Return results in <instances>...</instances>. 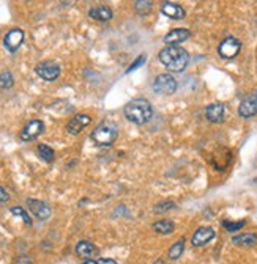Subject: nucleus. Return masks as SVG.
I'll list each match as a JSON object with an SVG mask.
<instances>
[{
    "label": "nucleus",
    "instance_id": "nucleus-6",
    "mask_svg": "<svg viewBox=\"0 0 257 264\" xmlns=\"http://www.w3.org/2000/svg\"><path fill=\"white\" fill-rule=\"evenodd\" d=\"M35 72H36V76L41 77L43 80L54 82L60 76V66L51 60H46V62H41L35 66Z\"/></svg>",
    "mask_w": 257,
    "mask_h": 264
},
{
    "label": "nucleus",
    "instance_id": "nucleus-26",
    "mask_svg": "<svg viewBox=\"0 0 257 264\" xmlns=\"http://www.w3.org/2000/svg\"><path fill=\"white\" fill-rule=\"evenodd\" d=\"M175 208V203L174 201H163V203H158L155 206V212H166V211H170Z\"/></svg>",
    "mask_w": 257,
    "mask_h": 264
},
{
    "label": "nucleus",
    "instance_id": "nucleus-8",
    "mask_svg": "<svg viewBox=\"0 0 257 264\" xmlns=\"http://www.w3.org/2000/svg\"><path fill=\"white\" fill-rule=\"evenodd\" d=\"M24 30H21V28H11V30L5 35L4 38V46L8 52H16L24 42Z\"/></svg>",
    "mask_w": 257,
    "mask_h": 264
},
{
    "label": "nucleus",
    "instance_id": "nucleus-21",
    "mask_svg": "<svg viewBox=\"0 0 257 264\" xmlns=\"http://www.w3.org/2000/svg\"><path fill=\"white\" fill-rule=\"evenodd\" d=\"M185 244H187V239H185V238H181L175 244H172V247L169 248V258L172 261H177L183 255V252H185Z\"/></svg>",
    "mask_w": 257,
    "mask_h": 264
},
{
    "label": "nucleus",
    "instance_id": "nucleus-3",
    "mask_svg": "<svg viewBox=\"0 0 257 264\" xmlns=\"http://www.w3.org/2000/svg\"><path fill=\"white\" fill-rule=\"evenodd\" d=\"M117 137H119V127L109 121L98 124L92 132V140L98 146H111L117 140Z\"/></svg>",
    "mask_w": 257,
    "mask_h": 264
},
{
    "label": "nucleus",
    "instance_id": "nucleus-10",
    "mask_svg": "<svg viewBox=\"0 0 257 264\" xmlns=\"http://www.w3.org/2000/svg\"><path fill=\"white\" fill-rule=\"evenodd\" d=\"M216 236V233L215 230H213L211 227H199L194 234H193V238H191V244L194 247H204L207 245L210 241H213Z\"/></svg>",
    "mask_w": 257,
    "mask_h": 264
},
{
    "label": "nucleus",
    "instance_id": "nucleus-16",
    "mask_svg": "<svg viewBox=\"0 0 257 264\" xmlns=\"http://www.w3.org/2000/svg\"><path fill=\"white\" fill-rule=\"evenodd\" d=\"M89 16L95 21H99V22H107L112 19L114 13L109 7L106 5H99V7H93L89 10Z\"/></svg>",
    "mask_w": 257,
    "mask_h": 264
},
{
    "label": "nucleus",
    "instance_id": "nucleus-27",
    "mask_svg": "<svg viewBox=\"0 0 257 264\" xmlns=\"http://www.w3.org/2000/svg\"><path fill=\"white\" fill-rule=\"evenodd\" d=\"M144 62H145V55H139V58H137V62H134L130 68H128V71L126 72H131V71H134L137 66H140V65H144Z\"/></svg>",
    "mask_w": 257,
    "mask_h": 264
},
{
    "label": "nucleus",
    "instance_id": "nucleus-4",
    "mask_svg": "<svg viewBox=\"0 0 257 264\" xmlns=\"http://www.w3.org/2000/svg\"><path fill=\"white\" fill-rule=\"evenodd\" d=\"M152 88L158 95H174L178 88V83L170 74H160L155 77Z\"/></svg>",
    "mask_w": 257,
    "mask_h": 264
},
{
    "label": "nucleus",
    "instance_id": "nucleus-14",
    "mask_svg": "<svg viewBox=\"0 0 257 264\" xmlns=\"http://www.w3.org/2000/svg\"><path fill=\"white\" fill-rule=\"evenodd\" d=\"M190 36H191V32L188 28H174V30H170L164 35L163 41L167 46H177V44L187 41Z\"/></svg>",
    "mask_w": 257,
    "mask_h": 264
},
{
    "label": "nucleus",
    "instance_id": "nucleus-7",
    "mask_svg": "<svg viewBox=\"0 0 257 264\" xmlns=\"http://www.w3.org/2000/svg\"><path fill=\"white\" fill-rule=\"evenodd\" d=\"M45 129H46V126L41 120H30L19 132V139L22 142H32V140L38 139L43 132H45Z\"/></svg>",
    "mask_w": 257,
    "mask_h": 264
},
{
    "label": "nucleus",
    "instance_id": "nucleus-12",
    "mask_svg": "<svg viewBox=\"0 0 257 264\" xmlns=\"http://www.w3.org/2000/svg\"><path fill=\"white\" fill-rule=\"evenodd\" d=\"M27 206H28L30 212H32L38 220H48V218L51 217V208H49V204L45 203V201L28 198V200H27Z\"/></svg>",
    "mask_w": 257,
    "mask_h": 264
},
{
    "label": "nucleus",
    "instance_id": "nucleus-18",
    "mask_svg": "<svg viewBox=\"0 0 257 264\" xmlns=\"http://www.w3.org/2000/svg\"><path fill=\"white\" fill-rule=\"evenodd\" d=\"M96 253V247L90 241H79L76 245V255L81 258H90Z\"/></svg>",
    "mask_w": 257,
    "mask_h": 264
},
{
    "label": "nucleus",
    "instance_id": "nucleus-13",
    "mask_svg": "<svg viewBox=\"0 0 257 264\" xmlns=\"http://www.w3.org/2000/svg\"><path fill=\"white\" fill-rule=\"evenodd\" d=\"M224 115H226V107L221 102H213V104L207 106V109H205V118L210 123H215V124L223 123Z\"/></svg>",
    "mask_w": 257,
    "mask_h": 264
},
{
    "label": "nucleus",
    "instance_id": "nucleus-15",
    "mask_svg": "<svg viewBox=\"0 0 257 264\" xmlns=\"http://www.w3.org/2000/svg\"><path fill=\"white\" fill-rule=\"evenodd\" d=\"M161 13L164 14V16H167L170 19H175V21L185 19V16H187V11H185V8L180 4H175V2H164L161 5Z\"/></svg>",
    "mask_w": 257,
    "mask_h": 264
},
{
    "label": "nucleus",
    "instance_id": "nucleus-1",
    "mask_svg": "<svg viewBox=\"0 0 257 264\" xmlns=\"http://www.w3.org/2000/svg\"><path fill=\"white\" fill-rule=\"evenodd\" d=\"M160 62L170 72H181L190 65V54L180 46H166L158 54Z\"/></svg>",
    "mask_w": 257,
    "mask_h": 264
},
{
    "label": "nucleus",
    "instance_id": "nucleus-9",
    "mask_svg": "<svg viewBox=\"0 0 257 264\" xmlns=\"http://www.w3.org/2000/svg\"><path fill=\"white\" fill-rule=\"evenodd\" d=\"M90 123H92L90 115H87V113H78V115H75L73 118L68 121L66 130H68V134H71V136H78V134H81V130H84Z\"/></svg>",
    "mask_w": 257,
    "mask_h": 264
},
{
    "label": "nucleus",
    "instance_id": "nucleus-29",
    "mask_svg": "<svg viewBox=\"0 0 257 264\" xmlns=\"http://www.w3.org/2000/svg\"><path fill=\"white\" fill-rule=\"evenodd\" d=\"M96 262L98 264H117V261L114 258H101V259H98Z\"/></svg>",
    "mask_w": 257,
    "mask_h": 264
},
{
    "label": "nucleus",
    "instance_id": "nucleus-22",
    "mask_svg": "<svg viewBox=\"0 0 257 264\" xmlns=\"http://www.w3.org/2000/svg\"><path fill=\"white\" fill-rule=\"evenodd\" d=\"M13 85H14V77L11 72L10 71L0 72V88H2V90H8Z\"/></svg>",
    "mask_w": 257,
    "mask_h": 264
},
{
    "label": "nucleus",
    "instance_id": "nucleus-17",
    "mask_svg": "<svg viewBox=\"0 0 257 264\" xmlns=\"http://www.w3.org/2000/svg\"><path fill=\"white\" fill-rule=\"evenodd\" d=\"M232 244L237 247H255L257 245V234L255 233H241L232 238Z\"/></svg>",
    "mask_w": 257,
    "mask_h": 264
},
{
    "label": "nucleus",
    "instance_id": "nucleus-11",
    "mask_svg": "<svg viewBox=\"0 0 257 264\" xmlns=\"http://www.w3.org/2000/svg\"><path fill=\"white\" fill-rule=\"evenodd\" d=\"M238 115L241 118H251V116L257 115V92L246 96L238 106Z\"/></svg>",
    "mask_w": 257,
    "mask_h": 264
},
{
    "label": "nucleus",
    "instance_id": "nucleus-24",
    "mask_svg": "<svg viewBox=\"0 0 257 264\" xmlns=\"http://www.w3.org/2000/svg\"><path fill=\"white\" fill-rule=\"evenodd\" d=\"M134 10L137 14H147L152 11V2H147V0H137V2H134Z\"/></svg>",
    "mask_w": 257,
    "mask_h": 264
},
{
    "label": "nucleus",
    "instance_id": "nucleus-19",
    "mask_svg": "<svg viewBox=\"0 0 257 264\" xmlns=\"http://www.w3.org/2000/svg\"><path fill=\"white\" fill-rule=\"evenodd\" d=\"M153 230H155L156 233H158V234H164V236H167V234L174 233L175 224L172 222V220H169V218L158 220V222L153 224Z\"/></svg>",
    "mask_w": 257,
    "mask_h": 264
},
{
    "label": "nucleus",
    "instance_id": "nucleus-23",
    "mask_svg": "<svg viewBox=\"0 0 257 264\" xmlns=\"http://www.w3.org/2000/svg\"><path fill=\"white\" fill-rule=\"evenodd\" d=\"M10 212H11L13 215L21 217L27 227H30V225H32V218H30V215L27 214V211H25L24 208H21V206H13V208H10Z\"/></svg>",
    "mask_w": 257,
    "mask_h": 264
},
{
    "label": "nucleus",
    "instance_id": "nucleus-30",
    "mask_svg": "<svg viewBox=\"0 0 257 264\" xmlns=\"http://www.w3.org/2000/svg\"><path fill=\"white\" fill-rule=\"evenodd\" d=\"M16 264H32V259L28 256H21V258H18Z\"/></svg>",
    "mask_w": 257,
    "mask_h": 264
},
{
    "label": "nucleus",
    "instance_id": "nucleus-2",
    "mask_svg": "<svg viewBox=\"0 0 257 264\" xmlns=\"http://www.w3.org/2000/svg\"><path fill=\"white\" fill-rule=\"evenodd\" d=\"M123 115L133 124H145L153 115V106L145 98H136L123 107Z\"/></svg>",
    "mask_w": 257,
    "mask_h": 264
},
{
    "label": "nucleus",
    "instance_id": "nucleus-5",
    "mask_svg": "<svg viewBox=\"0 0 257 264\" xmlns=\"http://www.w3.org/2000/svg\"><path fill=\"white\" fill-rule=\"evenodd\" d=\"M240 51H241V42L234 36H227L218 46V54L224 60H232V58H235L240 54Z\"/></svg>",
    "mask_w": 257,
    "mask_h": 264
},
{
    "label": "nucleus",
    "instance_id": "nucleus-20",
    "mask_svg": "<svg viewBox=\"0 0 257 264\" xmlns=\"http://www.w3.org/2000/svg\"><path fill=\"white\" fill-rule=\"evenodd\" d=\"M36 153H38V156H40L43 160H45V162H48V164L54 162V159H55V153H54V150L51 148L49 145H45V143L38 145Z\"/></svg>",
    "mask_w": 257,
    "mask_h": 264
},
{
    "label": "nucleus",
    "instance_id": "nucleus-31",
    "mask_svg": "<svg viewBox=\"0 0 257 264\" xmlns=\"http://www.w3.org/2000/svg\"><path fill=\"white\" fill-rule=\"evenodd\" d=\"M81 264H98L95 259H85L84 262H81Z\"/></svg>",
    "mask_w": 257,
    "mask_h": 264
},
{
    "label": "nucleus",
    "instance_id": "nucleus-25",
    "mask_svg": "<svg viewBox=\"0 0 257 264\" xmlns=\"http://www.w3.org/2000/svg\"><path fill=\"white\" fill-rule=\"evenodd\" d=\"M245 225H246L245 220H240V222H229V220H226V222H223V227L229 233H237L238 230H241Z\"/></svg>",
    "mask_w": 257,
    "mask_h": 264
},
{
    "label": "nucleus",
    "instance_id": "nucleus-28",
    "mask_svg": "<svg viewBox=\"0 0 257 264\" xmlns=\"http://www.w3.org/2000/svg\"><path fill=\"white\" fill-rule=\"evenodd\" d=\"M10 200V195H8V192H7V190L2 187V186H0V203H7Z\"/></svg>",
    "mask_w": 257,
    "mask_h": 264
}]
</instances>
